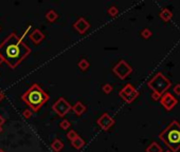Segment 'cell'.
Instances as JSON below:
<instances>
[{"label":"cell","mask_w":180,"mask_h":152,"mask_svg":"<svg viewBox=\"0 0 180 152\" xmlns=\"http://www.w3.org/2000/svg\"><path fill=\"white\" fill-rule=\"evenodd\" d=\"M31 49L17 36L15 33H11L0 43V57L4 62L8 63L11 69H15L17 66L30 55Z\"/></svg>","instance_id":"1"},{"label":"cell","mask_w":180,"mask_h":152,"mask_svg":"<svg viewBox=\"0 0 180 152\" xmlns=\"http://www.w3.org/2000/svg\"><path fill=\"white\" fill-rule=\"evenodd\" d=\"M21 100L30 107V110L37 112L49 100V95L37 83H33L23 94Z\"/></svg>","instance_id":"2"},{"label":"cell","mask_w":180,"mask_h":152,"mask_svg":"<svg viewBox=\"0 0 180 152\" xmlns=\"http://www.w3.org/2000/svg\"><path fill=\"white\" fill-rule=\"evenodd\" d=\"M160 140L168 147V150L177 152L180 149V124L173 120L159 135Z\"/></svg>","instance_id":"3"},{"label":"cell","mask_w":180,"mask_h":152,"mask_svg":"<svg viewBox=\"0 0 180 152\" xmlns=\"http://www.w3.org/2000/svg\"><path fill=\"white\" fill-rule=\"evenodd\" d=\"M171 85H172L171 81L168 80L163 74L160 73V72L157 73L156 75L147 83L148 88H150L154 93H157L161 96L163 95L164 93H166V91L171 88Z\"/></svg>","instance_id":"4"},{"label":"cell","mask_w":180,"mask_h":152,"mask_svg":"<svg viewBox=\"0 0 180 152\" xmlns=\"http://www.w3.org/2000/svg\"><path fill=\"white\" fill-rule=\"evenodd\" d=\"M119 95L125 103H132V101L139 96V92L135 89V87L132 83H127V85L119 92Z\"/></svg>","instance_id":"5"},{"label":"cell","mask_w":180,"mask_h":152,"mask_svg":"<svg viewBox=\"0 0 180 152\" xmlns=\"http://www.w3.org/2000/svg\"><path fill=\"white\" fill-rule=\"evenodd\" d=\"M112 72L119 77L120 79L123 80V79H125L126 77L132 72V68L130 67L125 60H120L119 62L113 67Z\"/></svg>","instance_id":"6"},{"label":"cell","mask_w":180,"mask_h":152,"mask_svg":"<svg viewBox=\"0 0 180 152\" xmlns=\"http://www.w3.org/2000/svg\"><path fill=\"white\" fill-rule=\"evenodd\" d=\"M72 106L69 103V101H67L64 97L58 98L56 101L54 103V105L52 106V110L61 117H64L66 114L68 113L71 110Z\"/></svg>","instance_id":"7"},{"label":"cell","mask_w":180,"mask_h":152,"mask_svg":"<svg viewBox=\"0 0 180 152\" xmlns=\"http://www.w3.org/2000/svg\"><path fill=\"white\" fill-rule=\"evenodd\" d=\"M160 103H161V105L165 108L166 111H171V110L177 105L178 100H177L171 93H168V92H166V93H164L163 95L161 96Z\"/></svg>","instance_id":"8"},{"label":"cell","mask_w":180,"mask_h":152,"mask_svg":"<svg viewBox=\"0 0 180 152\" xmlns=\"http://www.w3.org/2000/svg\"><path fill=\"white\" fill-rule=\"evenodd\" d=\"M97 125L101 127L102 130L104 131H107L111 128L113 125H115V120L109 115L108 113H104L101 117L97 120Z\"/></svg>","instance_id":"9"},{"label":"cell","mask_w":180,"mask_h":152,"mask_svg":"<svg viewBox=\"0 0 180 152\" xmlns=\"http://www.w3.org/2000/svg\"><path fill=\"white\" fill-rule=\"evenodd\" d=\"M73 28H74L75 31H77V33H79V34H85L86 31H87L88 29L90 28V23L88 22V21L86 20L85 18L81 17V18H79L74 22Z\"/></svg>","instance_id":"10"},{"label":"cell","mask_w":180,"mask_h":152,"mask_svg":"<svg viewBox=\"0 0 180 152\" xmlns=\"http://www.w3.org/2000/svg\"><path fill=\"white\" fill-rule=\"evenodd\" d=\"M29 36H30V39L35 43V45H38V43H41V41L45 39V34H44L41 30H38V29H35L33 32L30 33Z\"/></svg>","instance_id":"11"},{"label":"cell","mask_w":180,"mask_h":152,"mask_svg":"<svg viewBox=\"0 0 180 152\" xmlns=\"http://www.w3.org/2000/svg\"><path fill=\"white\" fill-rule=\"evenodd\" d=\"M71 110H72L76 115L79 116V115H82V114H83L87 109H86V107L84 106V103H82V101H77L76 103H74V105L71 107Z\"/></svg>","instance_id":"12"},{"label":"cell","mask_w":180,"mask_h":152,"mask_svg":"<svg viewBox=\"0 0 180 152\" xmlns=\"http://www.w3.org/2000/svg\"><path fill=\"white\" fill-rule=\"evenodd\" d=\"M172 17H173V14L168 8H163V10L160 12V18L163 21H165V22L170 21L171 19H172Z\"/></svg>","instance_id":"13"},{"label":"cell","mask_w":180,"mask_h":152,"mask_svg":"<svg viewBox=\"0 0 180 152\" xmlns=\"http://www.w3.org/2000/svg\"><path fill=\"white\" fill-rule=\"evenodd\" d=\"M63 148H64V143L61 140H58V138H55L52 142V144H51V149L55 152H59Z\"/></svg>","instance_id":"14"},{"label":"cell","mask_w":180,"mask_h":152,"mask_svg":"<svg viewBox=\"0 0 180 152\" xmlns=\"http://www.w3.org/2000/svg\"><path fill=\"white\" fill-rule=\"evenodd\" d=\"M146 152H163L162 151V148L158 143L153 142L150 146L146 148Z\"/></svg>","instance_id":"15"},{"label":"cell","mask_w":180,"mask_h":152,"mask_svg":"<svg viewBox=\"0 0 180 152\" xmlns=\"http://www.w3.org/2000/svg\"><path fill=\"white\" fill-rule=\"evenodd\" d=\"M71 144H72V146L74 147L75 149H81L84 147V145H85V142H84V140L82 137H79V136H77L75 140H73L72 142H71Z\"/></svg>","instance_id":"16"},{"label":"cell","mask_w":180,"mask_h":152,"mask_svg":"<svg viewBox=\"0 0 180 152\" xmlns=\"http://www.w3.org/2000/svg\"><path fill=\"white\" fill-rule=\"evenodd\" d=\"M57 17H58V15H57L56 12H55V11H53V10L48 11V12H47V14H46L47 20L50 21V22H54V21L57 19Z\"/></svg>","instance_id":"17"},{"label":"cell","mask_w":180,"mask_h":152,"mask_svg":"<svg viewBox=\"0 0 180 152\" xmlns=\"http://www.w3.org/2000/svg\"><path fill=\"white\" fill-rule=\"evenodd\" d=\"M89 66H90V63L88 62V60L85 58L81 59V60L79 61V68L82 70V71H86V70L89 68Z\"/></svg>","instance_id":"18"},{"label":"cell","mask_w":180,"mask_h":152,"mask_svg":"<svg viewBox=\"0 0 180 152\" xmlns=\"http://www.w3.org/2000/svg\"><path fill=\"white\" fill-rule=\"evenodd\" d=\"M102 90H103V92L105 94H109V93H111L112 92L113 88L110 83H105V85L103 86V88H102Z\"/></svg>","instance_id":"19"},{"label":"cell","mask_w":180,"mask_h":152,"mask_svg":"<svg viewBox=\"0 0 180 152\" xmlns=\"http://www.w3.org/2000/svg\"><path fill=\"white\" fill-rule=\"evenodd\" d=\"M107 13L110 15L111 17H115V16H117L118 15V13H119V10L117 8V6H110L109 8H108V11H107Z\"/></svg>","instance_id":"20"},{"label":"cell","mask_w":180,"mask_h":152,"mask_svg":"<svg viewBox=\"0 0 180 152\" xmlns=\"http://www.w3.org/2000/svg\"><path fill=\"white\" fill-rule=\"evenodd\" d=\"M77 136H79V135H77V133L74 131V130H70V131L67 133V138L69 140H71V142H72L73 140H75Z\"/></svg>","instance_id":"21"},{"label":"cell","mask_w":180,"mask_h":152,"mask_svg":"<svg viewBox=\"0 0 180 152\" xmlns=\"http://www.w3.org/2000/svg\"><path fill=\"white\" fill-rule=\"evenodd\" d=\"M59 127L62 128V129H64V130H67L69 129V128L71 127V124H70V122L67 120H63L61 122V124H59Z\"/></svg>","instance_id":"22"},{"label":"cell","mask_w":180,"mask_h":152,"mask_svg":"<svg viewBox=\"0 0 180 152\" xmlns=\"http://www.w3.org/2000/svg\"><path fill=\"white\" fill-rule=\"evenodd\" d=\"M141 35H142V37H143V38L147 39V38H150V37L152 36V31L148 30V29H144V30L141 32Z\"/></svg>","instance_id":"23"},{"label":"cell","mask_w":180,"mask_h":152,"mask_svg":"<svg viewBox=\"0 0 180 152\" xmlns=\"http://www.w3.org/2000/svg\"><path fill=\"white\" fill-rule=\"evenodd\" d=\"M23 116L24 118H30L31 116H32V111H31L30 109H26L23 112Z\"/></svg>","instance_id":"24"},{"label":"cell","mask_w":180,"mask_h":152,"mask_svg":"<svg viewBox=\"0 0 180 152\" xmlns=\"http://www.w3.org/2000/svg\"><path fill=\"white\" fill-rule=\"evenodd\" d=\"M174 93L177 94V95H180V85H176L174 87Z\"/></svg>","instance_id":"25"},{"label":"cell","mask_w":180,"mask_h":152,"mask_svg":"<svg viewBox=\"0 0 180 152\" xmlns=\"http://www.w3.org/2000/svg\"><path fill=\"white\" fill-rule=\"evenodd\" d=\"M152 98L154 100H160V98H161V95H159V94H157V93H153L152 94Z\"/></svg>","instance_id":"26"},{"label":"cell","mask_w":180,"mask_h":152,"mask_svg":"<svg viewBox=\"0 0 180 152\" xmlns=\"http://www.w3.org/2000/svg\"><path fill=\"white\" fill-rule=\"evenodd\" d=\"M5 123V118L3 117V116L0 115V127H2V125Z\"/></svg>","instance_id":"27"},{"label":"cell","mask_w":180,"mask_h":152,"mask_svg":"<svg viewBox=\"0 0 180 152\" xmlns=\"http://www.w3.org/2000/svg\"><path fill=\"white\" fill-rule=\"evenodd\" d=\"M4 98V95H3V93H2L1 91H0V103L2 101V100Z\"/></svg>","instance_id":"28"},{"label":"cell","mask_w":180,"mask_h":152,"mask_svg":"<svg viewBox=\"0 0 180 152\" xmlns=\"http://www.w3.org/2000/svg\"><path fill=\"white\" fill-rule=\"evenodd\" d=\"M2 62H3V60H2V58H1V57H0V65H1Z\"/></svg>","instance_id":"29"},{"label":"cell","mask_w":180,"mask_h":152,"mask_svg":"<svg viewBox=\"0 0 180 152\" xmlns=\"http://www.w3.org/2000/svg\"><path fill=\"white\" fill-rule=\"evenodd\" d=\"M0 152H5V151H4L3 149H0Z\"/></svg>","instance_id":"30"},{"label":"cell","mask_w":180,"mask_h":152,"mask_svg":"<svg viewBox=\"0 0 180 152\" xmlns=\"http://www.w3.org/2000/svg\"><path fill=\"white\" fill-rule=\"evenodd\" d=\"M164 152H172L171 150H166V151H164Z\"/></svg>","instance_id":"31"},{"label":"cell","mask_w":180,"mask_h":152,"mask_svg":"<svg viewBox=\"0 0 180 152\" xmlns=\"http://www.w3.org/2000/svg\"><path fill=\"white\" fill-rule=\"evenodd\" d=\"M1 131H2V128H1V127H0V133H1Z\"/></svg>","instance_id":"32"}]
</instances>
